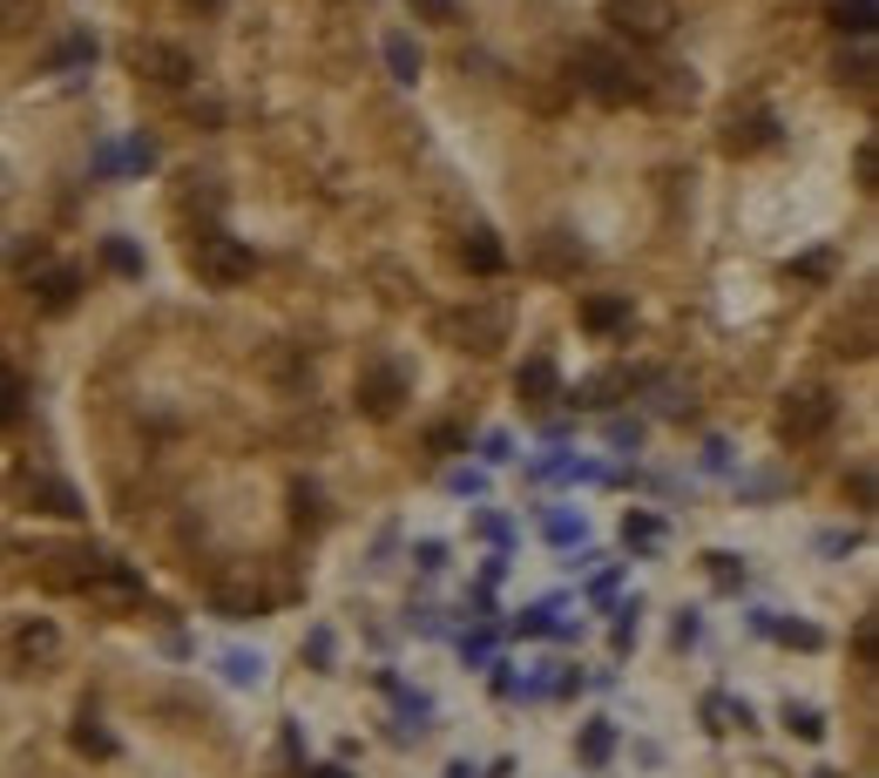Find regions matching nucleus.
<instances>
[{
  "mask_svg": "<svg viewBox=\"0 0 879 778\" xmlns=\"http://www.w3.org/2000/svg\"><path fill=\"white\" fill-rule=\"evenodd\" d=\"M839 81H852V89H872V61H866V55H839Z\"/></svg>",
  "mask_w": 879,
  "mask_h": 778,
  "instance_id": "22",
  "label": "nucleus"
},
{
  "mask_svg": "<svg viewBox=\"0 0 879 778\" xmlns=\"http://www.w3.org/2000/svg\"><path fill=\"white\" fill-rule=\"evenodd\" d=\"M14 420H21V380L0 373V426H14Z\"/></svg>",
  "mask_w": 879,
  "mask_h": 778,
  "instance_id": "21",
  "label": "nucleus"
},
{
  "mask_svg": "<svg viewBox=\"0 0 879 778\" xmlns=\"http://www.w3.org/2000/svg\"><path fill=\"white\" fill-rule=\"evenodd\" d=\"M41 14V0H0V35H21Z\"/></svg>",
  "mask_w": 879,
  "mask_h": 778,
  "instance_id": "18",
  "label": "nucleus"
},
{
  "mask_svg": "<svg viewBox=\"0 0 879 778\" xmlns=\"http://www.w3.org/2000/svg\"><path fill=\"white\" fill-rule=\"evenodd\" d=\"M419 569H447V549H440V542H419Z\"/></svg>",
  "mask_w": 879,
  "mask_h": 778,
  "instance_id": "32",
  "label": "nucleus"
},
{
  "mask_svg": "<svg viewBox=\"0 0 879 778\" xmlns=\"http://www.w3.org/2000/svg\"><path fill=\"white\" fill-rule=\"evenodd\" d=\"M832 420H839V400L826 386H799V393H784V406H778V434L791 447H806V441L832 434Z\"/></svg>",
  "mask_w": 879,
  "mask_h": 778,
  "instance_id": "1",
  "label": "nucleus"
},
{
  "mask_svg": "<svg viewBox=\"0 0 879 778\" xmlns=\"http://www.w3.org/2000/svg\"><path fill=\"white\" fill-rule=\"evenodd\" d=\"M447 332L467 345V353H494V345H507V312H494V305H461V312H447Z\"/></svg>",
  "mask_w": 879,
  "mask_h": 778,
  "instance_id": "6",
  "label": "nucleus"
},
{
  "mask_svg": "<svg viewBox=\"0 0 879 778\" xmlns=\"http://www.w3.org/2000/svg\"><path fill=\"white\" fill-rule=\"evenodd\" d=\"M55 657H61V630H55V623H21V630L8 637V663H14L21 677L48 670Z\"/></svg>",
  "mask_w": 879,
  "mask_h": 778,
  "instance_id": "7",
  "label": "nucleus"
},
{
  "mask_svg": "<svg viewBox=\"0 0 879 778\" xmlns=\"http://www.w3.org/2000/svg\"><path fill=\"white\" fill-rule=\"evenodd\" d=\"M75 745H81V751H96V758H109V751H116V745H109V738H102V731H88V725H81V731H75Z\"/></svg>",
  "mask_w": 879,
  "mask_h": 778,
  "instance_id": "27",
  "label": "nucleus"
},
{
  "mask_svg": "<svg viewBox=\"0 0 879 778\" xmlns=\"http://www.w3.org/2000/svg\"><path fill=\"white\" fill-rule=\"evenodd\" d=\"M852 501L872 508V467H852Z\"/></svg>",
  "mask_w": 879,
  "mask_h": 778,
  "instance_id": "28",
  "label": "nucleus"
},
{
  "mask_svg": "<svg viewBox=\"0 0 879 778\" xmlns=\"http://www.w3.org/2000/svg\"><path fill=\"white\" fill-rule=\"evenodd\" d=\"M386 68H393L399 81L419 75V48H413V35H386Z\"/></svg>",
  "mask_w": 879,
  "mask_h": 778,
  "instance_id": "16",
  "label": "nucleus"
},
{
  "mask_svg": "<svg viewBox=\"0 0 879 778\" xmlns=\"http://www.w3.org/2000/svg\"><path fill=\"white\" fill-rule=\"evenodd\" d=\"M136 75L156 81V89H184V81L197 75V61H190V48H176V41H142L136 48Z\"/></svg>",
  "mask_w": 879,
  "mask_h": 778,
  "instance_id": "5",
  "label": "nucleus"
},
{
  "mask_svg": "<svg viewBox=\"0 0 879 778\" xmlns=\"http://www.w3.org/2000/svg\"><path fill=\"white\" fill-rule=\"evenodd\" d=\"M28 501H41V514H81V501H75V488L68 481H55V474H28Z\"/></svg>",
  "mask_w": 879,
  "mask_h": 778,
  "instance_id": "9",
  "label": "nucleus"
},
{
  "mask_svg": "<svg viewBox=\"0 0 879 778\" xmlns=\"http://www.w3.org/2000/svg\"><path fill=\"white\" fill-rule=\"evenodd\" d=\"M190 265H197L204 285H244L257 257H250L237 237H224V230H197V237H190Z\"/></svg>",
  "mask_w": 879,
  "mask_h": 778,
  "instance_id": "2",
  "label": "nucleus"
},
{
  "mask_svg": "<svg viewBox=\"0 0 879 778\" xmlns=\"http://www.w3.org/2000/svg\"><path fill=\"white\" fill-rule=\"evenodd\" d=\"M582 535H589L582 514H575V522H569V514H555V522H549V542H555V549H569V542H582Z\"/></svg>",
  "mask_w": 879,
  "mask_h": 778,
  "instance_id": "23",
  "label": "nucleus"
},
{
  "mask_svg": "<svg viewBox=\"0 0 879 778\" xmlns=\"http://www.w3.org/2000/svg\"><path fill=\"white\" fill-rule=\"evenodd\" d=\"M623 535H630L636 549H656V542H663V529L650 522V514H630V522H623Z\"/></svg>",
  "mask_w": 879,
  "mask_h": 778,
  "instance_id": "24",
  "label": "nucleus"
},
{
  "mask_svg": "<svg viewBox=\"0 0 879 778\" xmlns=\"http://www.w3.org/2000/svg\"><path fill=\"white\" fill-rule=\"evenodd\" d=\"M406 8H413L419 21H433V28H454V14H461V0H406Z\"/></svg>",
  "mask_w": 879,
  "mask_h": 778,
  "instance_id": "19",
  "label": "nucleus"
},
{
  "mask_svg": "<svg viewBox=\"0 0 879 778\" xmlns=\"http://www.w3.org/2000/svg\"><path fill=\"white\" fill-rule=\"evenodd\" d=\"M426 447H433V454H454V447H467V434H461V426H433Z\"/></svg>",
  "mask_w": 879,
  "mask_h": 778,
  "instance_id": "26",
  "label": "nucleus"
},
{
  "mask_svg": "<svg viewBox=\"0 0 879 778\" xmlns=\"http://www.w3.org/2000/svg\"><path fill=\"white\" fill-rule=\"evenodd\" d=\"M575 68H582V89L595 96V102H630V96H643V81H636V68L623 61V55H609V48H582L575 55Z\"/></svg>",
  "mask_w": 879,
  "mask_h": 778,
  "instance_id": "3",
  "label": "nucleus"
},
{
  "mask_svg": "<svg viewBox=\"0 0 879 778\" xmlns=\"http://www.w3.org/2000/svg\"><path fill=\"white\" fill-rule=\"evenodd\" d=\"M784 725L799 731V738H826V718H819L812 705H784Z\"/></svg>",
  "mask_w": 879,
  "mask_h": 778,
  "instance_id": "20",
  "label": "nucleus"
},
{
  "mask_svg": "<svg viewBox=\"0 0 879 778\" xmlns=\"http://www.w3.org/2000/svg\"><path fill=\"white\" fill-rule=\"evenodd\" d=\"M764 142H778V122L758 109V116H744V122H731L724 129V149H738V156H751V149H764Z\"/></svg>",
  "mask_w": 879,
  "mask_h": 778,
  "instance_id": "10",
  "label": "nucleus"
},
{
  "mask_svg": "<svg viewBox=\"0 0 879 778\" xmlns=\"http://www.w3.org/2000/svg\"><path fill=\"white\" fill-rule=\"evenodd\" d=\"M461 265H467V272H481V278H494V272L507 265V250L494 244V230H474V237L461 244Z\"/></svg>",
  "mask_w": 879,
  "mask_h": 778,
  "instance_id": "11",
  "label": "nucleus"
},
{
  "mask_svg": "<svg viewBox=\"0 0 879 778\" xmlns=\"http://www.w3.org/2000/svg\"><path fill=\"white\" fill-rule=\"evenodd\" d=\"M514 386H521V393H527V400H549V393H555V366H549V360H527V366H521V380H514Z\"/></svg>",
  "mask_w": 879,
  "mask_h": 778,
  "instance_id": "17",
  "label": "nucleus"
},
{
  "mask_svg": "<svg viewBox=\"0 0 879 778\" xmlns=\"http://www.w3.org/2000/svg\"><path fill=\"white\" fill-rule=\"evenodd\" d=\"M615 28H623V35H636V41H656L663 28H670V8H663V0H615Z\"/></svg>",
  "mask_w": 879,
  "mask_h": 778,
  "instance_id": "8",
  "label": "nucleus"
},
{
  "mask_svg": "<svg viewBox=\"0 0 879 778\" xmlns=\"http://www.w3.org/2000/svg\"><path fill=\"white\" fill-rule=\"evenodd\" d=\"M257 670H264L257 657H237V650L224 657V677H230V683H257Z\"/></svg>",
  "mask_w": 879,
  "mask_h": 778,
  "instance_id": "25",
  "label": "nucleus"
},
{
  "mask_svg": "<svg viewBox=\"0 0 879 778\" xmlns=\"http://www.w3.org/2000/svg\"><path fill=\"white\" fill-rule=\"evenodd\" d=\"M575 751H582V765H609V751H615V725H609V718H595V725L582 731V745H575Z\"/></svg>",
  "mask_w": 879,
  "mask_h": 778,
  "instance_id": "14",
  "label": "nucleus"
},
{
  "mask_svg": "<svg viewBox=\"0 0 879 778\" xmlns=\"http://www.w3.org/2000/svg\"><path fill=\"white\" fill-rule=\"evenodd\" d=\"M826 8L846 35H872V0H826Z\"/></svg>",
  "mask_w": 879,
  "mask_h": 778,
  "instance_id": "15",
  "label": "nucleus"
},
{
  "mask_svg": "<svg viewBox=\"0 0 879 778\" xmlns=\"http://www.w3.org/2000/svg\"><path fill=\"white\" fill-rule=\"evenodd\" d=\"M582 325L589 332H615V325H630V305L623 298H589L582 305Z\"/></svg>",
  "mask_w": 879,
  "mask_h": 778,
  "instance_id": "13",
  "label": "nucleus"
},
{
  "mask_svg": "<svg viewBox=\"0 0 879 778\" xmlns=\"http://www.w3.org/2000/svg\"><path fill=\"white\" fill-rule=\"evenodd\" d=\"M34 292H41V305H48V312H68V305H75V292H81V272H75V265H55V272H41V285H34Z\"/></svg>",
  "mask_w": 879,
  "mask_h": 778,
  "instance_id": "12",
  "label": "nucleus"
},
{
  "mask_svg": "<svg viewBox=\"0 0 879 778\" xmlns=\"http://www.w3.org/2000/svg\"><path fill=\"white\" fill-rule=\"evenodd\" d=\"M305 650H312V663H332V630H312V643H305Z\"/></svg>",
  "mask_w": 879,
  "mask_h": 778,
  "instance_id": "29",
  "label": "nucleus"
},
{
  "mask_svg": "<svg viewBox=\"0 0 879 778\" xmlns=\"http://www.w3.org/2000/svg\"><path fill=\"white\" fill-rule=\"evenodd\" d=\"M190 8H204V14H217V8H224V0H190Z\"/></svg>",
  "mask_w": 879,
  "mask_h": 778,
  "instance_id": "33",
  "label": "nucleus"
},
{
  "mask_svg": "<svg viewBox=\"0 0 879 778\" xmlns=\"http://www.w3.org/2000/svg\"><path fill=\"white\" fill-rule=\"evenodd\" d=\"M406 393H413V380H406V366H393V360H373V366L359 373V413H366V420H393V413L406 406Z\"/></svg>",
  "mask_w": 879,
  "mask_h": 778,
  "instance_id": "4",
  "label": "nucleus"
},
{
  "mask_svg": "<svg viewBox=\"0 0 879 778\" xmlns=\"http://www.w3.org/2000/svg\"><path fill=\"white\" fill-rule=\"evenodd\" d=\"M872 177H879V156H872V142H866V149H859V184L872 190Z\"/></svg>",
  "mask_w": 879,
  "mask_h": 778,
  "instance_id": "31",
  "label": "nucleus"
},
{
  "mask_svg": "<svg viewBox=\"0 0 879 778\" xmlns=\"http://www.w3.org/2000/svg\"><path fill=\"white\" fill-rule=\"evenodd\" d=\"M109 265H116V272H142V265H136V250H129V244H109Z\"/></svg>",
  "mask_w": 879,
  "mask_h": 778,
  "instance_id": "30",
  "label": "nucleus"
}]
</instances>
